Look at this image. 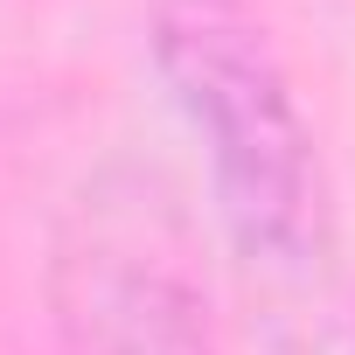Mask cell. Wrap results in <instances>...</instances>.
Here are the masks:
<instances>
[{
    "label": "cell",
    "mask_w": 355,
    "mask_h": 355,
    "mask_svg": "<svg viewBox=\"0 0 355 355\" xmlns=\"http://www.w3.org/2000/svg\"><path fill=\"white\" fill-rule=\"evenodd\" d=\"M153 63L209 153L230 237L265 265H300L320 216L313 132L237 0H153Z\"/></svg>",
    "instance_id": "obj_1"
},
{
    "label": "cell",
    "mask_w": 355,
    "mask_h": 355,
    "mask_svg": "<svg viewBox=\"0 0 355 355\" xmlns=\"http://www.w3.org/2000/svg\"><path fill=\"white\" fill-rule=\"evenodd\" d=\"M63 355H216L189 237L153 174H98L56 244Z\"/></svg>",
    "instance_id": "obj_2"
}]
</instances>
